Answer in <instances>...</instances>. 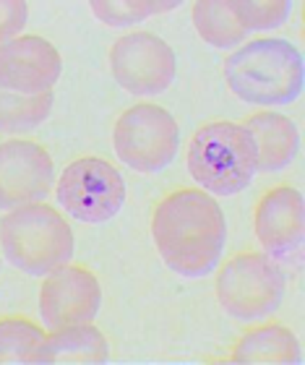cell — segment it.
Here are the masks:
<instances>
[{
  "mask_svg": "<svg viewBox=\"0 0 305 365\" xmlns=\"http://www.w3.org/2000/svg\"><path fill=\"white\" fill-rule=\"evenodd\" d=\"M152 240L170 272L185 279L212 274L227 243V220L204 188H175L154 206Z\"/></svg>",
  "mask_w": 305,
  "mask_h": 365,
  "instance_id": "cell-1",
  "label": "cell"
},
{
  "mask_svg": "<svg viewBox=\"0 0 305 365\" xmlns=\"http://www.w3.org/2000/svg\"><path fill=\"white\" fill-rule=\"evenodd\" d=\"M224 81L237 99L259 107L292 105L303 94V53L282 37L245 39L224 58Z\"/></svg>",
  "mask_w": 305,
  "mask_h": 365,
  "instance_id": "cell-2",
  "label": "cell"
},
{
  "mask_svg": "<svg viewBox=\"0 0 305 365\" xmlns=\"http://www.w3.org/2000/svg\"><path fill=\"white\" fill-rule=\"evenodd\" d=\"M73 230L61 209L34 201L0 217V251L11 267L29 277H45L73 259Z\"/></svg>",
  "mask_w": 305,
  "mask_h": 365,
  "instance_id": "cell-3",
  "label": "cell"
},
{
  "mask_svg": "<svg viewBox=\"0 0 305 365\" xmlns=\"http://www.w3.org/2000/svg\"><path fill=\"white\" fill-rule=\"evenodd\" d=\"M185 165L196 185L212 196H237L259 173L256 144L243 123L235 120H212L196 128Z\"/></svg>",
  "mask_w": 305,
  "mask_h": 365,
  "instance_id": "cell-4",
  "label": "cell"
},
{
  "mask_svg": "<svg viewBox=\"0 0 305 365\" xmlns=\"http://www.w3.org/2000/svg\"><path fill=\"white\" fill-rule=\"evenodd\" d=\"M217 300L237 321L269 319L282 305L287 277L282 264L264 251L235 253L217 272Z\"/></svg>",
  "mask_w": 305,
  "mask_h": 365,
  "instance_id": "cell-5",
  "label": "cell"
},
{
  "mask_svg": "<svg viewBox=\"0 0 305 365\" xmlns=\"http://www.w3.org/2000/svg\"><path fill=\"white\" fill-rule=\"evenodd\" d=\"M115 157L141 175H154L172 165L180 149L177 120L154 102H136L123 110L113 128Z\"/></svg>",
  "mask_w": 305,
  "mask_h": 365,
  "instance_id": "cell-6",
  "label": "cell"
},
{
  "mask_svg": "<svg viewBox=\"0 0 305 365\" xmlns=\"http://www.w3.org/2000/svg\"><path fill=\"white\" fill-rule=\"evenodd\" d=\"M53 190L63 212L84 225H102L118 217L128 193L120 170L94 154L68 162Z\"/></svg>",
  "mask_w": 305,
  "mask_h": 365,
  "instance_id": "cell-7",
  "label": "cell"
},
{
  "mask_svg": "<svg viewBox=\"0 0 305 365\" xmlns=\"http://www.w3.org/2000/svg\"><path fill=\"white\" fill-rule=\"evenodd\" d=\"M110 71L120 89L133 97H157L175 81L177 58L152 31H128L110 47Z\"/></svg>",
  "mask_w": 305,
  "mask_h": 365,
  "instance_id": "cell-8",
  "label": "cell"
},
{
  "mask_svg": "<svg viewBox=\"0 0 305 365\" xmlns=\"http://www.w3.org/2000/svg\"><path fill=\"white\" fill-rule=\"evenodd\" d=\"M102 308V284L97 274L81 264H63L45 274L39 287V316L47 331L73 324H92Z\"/></svg>",
  "mask_w": 305,
  "mask_h": 365,
  "instance_id": "cell-9",
  "label": "cell"
},
{
  "mask_svg": "<svg viewBox=\"0 0 305 365\" xmlns=\"http://www.w3.org/2000/svg\"><path fill=\"white\" fill-rule=\"evenodd\" d=\"M55 185V162L45 146L29 138L0 144V209L45 201Z\"/></svg>",
  "mask_w": 305,
  "mask_h": 365,
  "instance_id": "cell-10",
  "label": "cell"
},
{
  "mask_svg": "<svg viewBox=\"0 0 305 365\" xmlns=\"http://www.w3.org/2000/svg\"><path fill=\"white\" fill-rule=\"evenodd\" d=\"M253 232L264 253L276 261L300 256L305 237V201L298 188L287 182L269 188L253 206Z\"/></svg>",
  "mask_w": 305,
  "mask_h": 365,
  "instance_id": "cell-11",
  "label": "cell"
},
{
  "mask_svg": "<svg viewBox=\"0 0 305 365\" xmlns=\"http://www.w3.org/2000/svg\"><path fill=\"white\" fill-rule=\"evenodd\" d=\"M63 73V58L39 34H19L0 45V86L21 94L53 91Z\"/></svg>",
  "mask_w": 305,
  "mask_h": 365,
  "instance_id": "cell-12",
  "label": "cell"
},
{
  "mask_svg": "<svg viewBox=\"0 0 305 365\" xmlns=\"http://www.w3.org/2000/svg\"><path fill=\"white\" fill-rule=\"evenodd\" d=\"M256 144L259 173H282L292 165L300 149V130L287 115L261 107L243 120Z\"/></svg>",
  "mask_w": 305,
  "mask_h": 365,
  "instance_id": "cell-13",
  "label": "cell"
},
{
  "mask_svg": "<svg viewBox=\"0 0 305 365\" xmlns=\"http://www.w3.org/2000/svg\"><path fill=\"white\" fill-rule=\"evenodd\" d=\"M232 365H300L303 347L290 327L279 321H264L245 329L229 347Z\"/></svg>",
  "mask_w": 305,
  "mask_h": 365,
  "instance_id": "cell-14",
  "label": "cell"
},
{
  "mask_svg": "<svg viewBox=\"0 0 305 365\" xmlns=\"http://www.w3.org/2000/svg\"><path fill=\"white\" fill-rule=\"evenodd\" d=\"M107 360L110 342L94 321L47 331L39 352V365H105Z\"/></svg>",
  "mask_w": 305,
  "mask_h": 365,
  "instance_id": "cell-15",
  "label": "cell"
},
{
  "mask_svg": "<svg viewBox=\"0 0 305 365\" xmlns=\"http://www.w3.org/2000/svg\"><path fill=\"white\" fill-rule=\"evenodd\" d=\"M191 19L199 37L217 50L237 47L248 37V29L237 21L229 0H193Z\"/></svg>",
  "mask_w": 305,
  "mask_h": 365,
  "instance_id": "cell-16",
  "label": "cell"
},
{
  "mask_svg": "<svg viewBox=\"0 0 305 365\" xmlns=\"http://www.w3.org/2000/svg\"><path fill=\"white\" fill-rule=\"evenodd\" d=\"M55 105L53 91L21 94L0 86V130L3 133H29L50 118Z\"/></svg>",
  "mask_w": 305,
  "mask_h": 365,
  "instance_id": "cell-17",
  "label": "cell"
},
{
  "mask_svg": "<svg viewBox=\"0 0 305 365\" xmlns=\"http://www.w3.org/2000/svg\"><path fill=\"white\" fill-rule=\"evenodd\" d=\"M47 329L26 316L0 319V365H39Z\"/></svg>",
  "mask_w": 305,
  "mask_h": 365,
  "instance_id": "cell-18",
  "label": "cell"
},
{
  "mask_svg": "<svg viewBox=\"0 0 305 365\" xmlns=\"http://www.w3.org/2000/svg\"><path fill=\"white\" fill-rule=\"evenodd\" d=\"M229 6L248 31L279 29L292 14V0H229Z\"/></svg>",
  "mask_w": 305,
  "mask_h": 365,
  "instance_id": "cell-19",
  "label": "cell"
},
{
  "mask_svg": "<svg viewBox=\"0 0 305 365\" xmlns=\"http://www.w3.org/2000/svg\"><path fill=\"white\" fill-rule=\"evenodd\" d=\"M92 14L105 26H133L154 16V0H89Z\"/></svg>",
  "mask_w": 305,
  "mask_h": 365,
  "instance_id": "cell-20",
  "label": "cell"
},
{
  "mask_svg": "<svg viewBox=\"0 0 305 365\" xmlns=\"http://www.w3.org/2000/svg\"><path fill=\"white\" fill-rule=\"evenodd\" d=\"M29 21L26 0H0V45L19 37Z\"/></svg>",
  "mask_w": 305,
  "mask_h": 365,
  "instance_id": "cell-21",
  "label": "cell"
},
{
  "mask_svg": "<svg viewBox=\"0 0 305 365\" xmlns=\"http://www.w3.org/2000/svg\"><path fill=\"white\" fill-rule=\"evenodd\" d=\"M177 6H183V0H154V14H170Z\"/></svg>",
  "mask_w": 305,
  "mask_h": 365,
  "instance_id": "cell-22",
  "label": "cell"
},
{
  "mask_svg": "<svg viewBox=\"0 0 305 365\" xmlns=\"http://www.w3.org/2000/svg\"><path fill=\"white\" fill-rule=\"evenodd\" d=\"M0 269H3V261H0Z\"/></svg>",
  "mask_w": 305,
  "mask_h": 365,
  "instance_id": "cell-23",
  "label": "cell"
}]
</instances>
